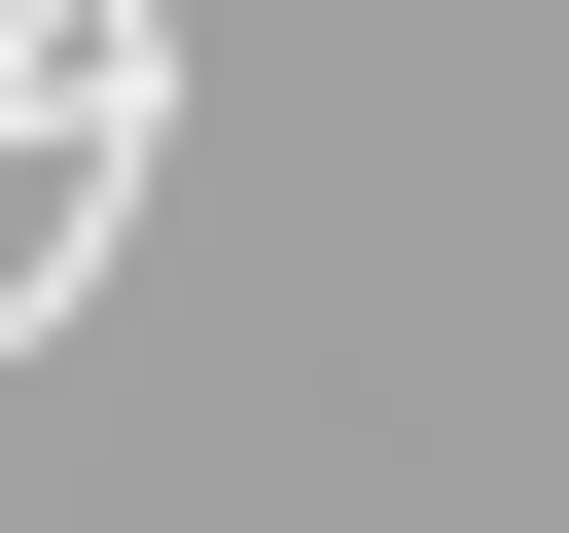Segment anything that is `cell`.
<instances>
[]
</instances>
